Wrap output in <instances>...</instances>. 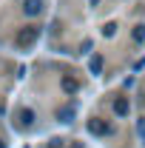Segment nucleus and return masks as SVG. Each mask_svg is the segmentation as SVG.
Here are the masks:
<instances>
[{"label": "nucleus", "instance_id": "f257e3e1", "mask_svg": "<svg viewBox=\"0 0 145 148\" xmlns=\"http://www.w3.org/2000/svg\"><path fill=\"white\" fill-rule=\"evenodd\" d=\"M37 37H40V29H37V26H26V29H20V32H17L14 43H17L20 49H29V46L34 43Z\"/></svg>", "mask_w": 145, "mask_h": 148}, {"label": "nucleus", "instance_id": "f03ea898", "mask_svg": "<svg viewBox=\"0 0 145 148\" xmlns=\"http://www.w3.org/2000/svg\"><path fill=\"white\" fill-rule=\"evenodd\" d=\"M88 131L91 134H97V137H103V134H111V125H105V123H103V120H88Z\"/></svg>", "mask_w": 145, "mask_h": 148}, {"label": "nucleus", "instance_id": "7ed1b4c3", "mask_svg": "<svg viewBox=\"0 0 145 148\" xmlns=\"http://www.w3.org/2000/svg\"><path fill=\"white\" fill-rule=\"evenodd\" d=\"M128 111H131V103H128L125 97H117V100H114V114H117V117H125Z\"/></svg>", "mask_w": 145, "mask_h": 148}, {"label": "nucleus", "instance_id": "20e7f679", "mask_svg": "<svg viewBox=\"0 0 145 148\" xmlns=\"http://www.w3.org/2000/svg\"><path fill=\"white\" fill-rule=\"evenodd\" d=\"M23 12H26L29 17H34V14H40V12H43V3H40V0H26Z\"/></svg>", "mask_w": 145, "mask_h": 148}, {"label": "nucleus", "instance_id": "39448f33", "mask_svg": "<svg viewBox=\"0 0 145 148\" xmlns=\"http://www.w3.org/2000/svg\"><path fill=\"white\" fill-rule=\"evenodd\" d=\"M57 120H63V123H71V120H74V106H63V108L57 111Z\"/></svg>", "mask_w": 145, "mask_h": 148}, {"label": "nucleus", "instance_id": "423d86ee", "mask_svg": "<svg viewBox=\"0 0 145 148\" xmlns=\"http://www.w3.org/2000/svg\"><path fill=\"white\" fill-rule=\"evenodd\" d=\"M88 69H91V74H100V71H103V57L94 54V57H91V63H88Z\"/></svg>", "mask_w": 145, "mask_h": 148}, {"label": "nucleus", "instance_id": "0eeeda50", "mask_svg": "<svg viewBox=\"0 0 145 148\" xmlns=\"http://www.w3.org/2000/svg\"><path fill=\"white\" fill-rule=\"evenodd\" d=\"M77 88H80V86H77V80H74V77H63V91L74 94Z\"/></svg>", "mask_w": 145, "mask_h": 148}, {"label": "nucleus", "instance_id": "6e6552de", "mask_svg": "<svg viewBox=\"0 0 145 148\" xmlns=\"http://www.w3.org/2000/svg\"><path fill=\"white\" fill-rule=\"evenodd\" d=\"M20 123H23V125H31V123H34V111L23 108V111H20Z\"/></svg>", "mask_w": 145, "mask_h": 148}, {"label": "nucleus", "instance_id": "1a4fd4ad", "mask_svg": "<svg viewBox=\"0 0 145 148\" xmlns=\"http://www.w3.org/2000/svg\"><path fill=\"white\" fill-rule=\"evenodd\" d=\"M134 40H137V43L145 40V26H137V29H134Z\"/></svg>", "mask_w": 145, "mask_h": 148}, {"label": "nucleus", "instance_id": "9d476101", "mask_svg": "<svg viewBox=\"0 0 145 148\" xmlns=\"http://www.w3.org/2000/svg\"><path fill=\"white\" fill-rule=\"evenodd\" d=\"M114 32H117V23H108V26L103 29V34H105V37H111V34H114Z\"/></svg>", "mask_w": 145, "mask_h": 148}, {"label": "nucleus", "instance_id": "9b49d317", "mask_svg": "<svg viewBox=\"0 0 145 148\" xmlns=\"http://www.w3.org/2000/svg\"><path fill=\"white\" fill-rule=\"evenodd\" d=\"M137 128H140V137H142V140H145V117H142V120H140V125H137Z\"/></svg>", "mask_w": 145, "mask_h": 148}, {"label": "nucleus", "instance_id": "f8f14e48", "mask_svg": "<svg viewBox=\"0 0 145 148\" xmlns=\"http://www.w3.org/2000/svg\"><path fill=\"white\" fill-rule=\"evenodd\" d=\"M49 148H63V140H51V143H49Z\"/></svg>", "mask_w": 145, "mask_h": 148}, {"label": "nucleus", "instance_id": "ddd939ff", "mask_svg": "<svg viewBox=\"0 0 145 148\" xmlns=\"http://www.w3.org/2000/svg\"><path fill=\"white\" fill-rule=\"evenodd\" d=\"M68 148H83V143H71V145H68Z\"/></svg>", "mask_w": 145, "mask_h": 148}, {"label": "nucleus", "instance_id": "4468645a", "mask_svg": "<svg viewBox=\"0 0 145 148\" xmlns=\"http://www.w3.org/2000/svg\"><path fill=\"white\" fill-rule=\"evenodd\" d=\"M97 3H100V0H91V6H97Z\"/></svg>", "mask_w": 145, "mask_h": 148}, {"label": "nucleus", "instance_id": "2eb2a0df", "mask_svg": "<svg viewBox=\"0 0 145 148\" xmlns=\"http://www.w3.org/2000/svg\"><path fill=\"white\" fill-rule=\"evenodd\" d=\"M0 148H6V145H3V143H0Z\"/></svg>", "mask_w": 145, "mask_h": 148}]
</instances>
